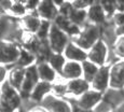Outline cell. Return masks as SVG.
<instances>
[{
    "mask_svg": "<svg viewBox=\"0 0 124 112\" xmlns=\"http://www.w3.org/2000/svg\"><path fill=\"white\" fill-rule=\"evenodd\" d=\"M101 36V26L87 24L84 26L83 30L78 37H76L75 43L82 50H90L94 46V44L99 40Z\"/></svg>",
    "mask_w": 124,
    "mask_h": 112,
    "instance_id": "6da1fadb",
    "label": "cell"
},
{
    "mask_svg": "<svg viewBox=\"0 0 124 112\" xmlns=\"http://www.w3.org/2000/svg\"><path fill=\"white\" fill-rule=\"evenodd\" d=\"M2 96L0 101V112H14L21 105V97L16 90L12 87L9 82L2 86Z\"/></svg>",
    "mask_w": 124,
    "mask_h": 112,
    "instance_id": "7a4b0ae2",
    "label": "cell"
},
{
    "mask_svg": "<svg viewBox=\"0 0 124 112\" xmlns=\"http://www.w3.org/2000/svg\"><path fill=\"white\" fill-rule=\"evenodd\" d=\"M21 38V29L17 23L9 16H0V41Z\"/></svg>",
    "mask_w": 124,
    "mask_h": 112,
    "instance_id": "3957f363",
    "label": "cell"
},
{
    "mask_svg": "<svg viewBox=\"0 0 124 112\" xmlns=\"http://www.w3.org/2000/svg\"><path fill=\"white\" fill-rule=\"evenodd\" d=\"M108 45L102 40H98L87 53V60L92 61L98 67H102L108 61Z\"/></svg>",
    "mask_w": 124,
    "mask_h": 112,
    "instance_id": "277c9868",
    "label": "cell"
},
{
    "mask_svg": "<svg viewBox=\"0 0 124 112\" xmlns=\"http://www.w3.org/2000/svg\"><path fill=\"white\" fill-rule=\"evenodd\" d=\"M49 41L50 47L57 54H61L63 51H65L66 46L68 45L67 35L56 26L51 27L49 34Z\"/></svg>",
    "mask_w": 124,
    "mask_h": 112,
    "instance_id": "5b68a950",
    "label": "cell"
},
{
    "mask_svg": "<svg viewBox=\"0 0 124 112\" xmlns=\"http://www.w3.org/2000/svg\"><path fill=\"white\" fill-rule=\"evenodd\" d=\"M20 52L15 44L7 41H0V64L8 65V64L17 63Z\"/></svg>",
    "mask_w": 124,
    "mask_h": 112,
    "instance_id": "8992f818",
    "label": "cell"
},
{
    "mask_svg": "<svg viewBox=\"0 0 124 112\" xmlns=\"http://www.w3.org/2000/svg\"><path fill=\"white\" fill-rule=\"evenodd\" d=\"M91 83L94 90H97L99 93L106 92L110 84V67L106 65L99 67L98 72L96 73L95 78Z\"/></svg>",
    "mask_w": 124,
    "mask_h": 112,
    "instance_id": "52a82bcc",
    "label": "cell"
},
{
    "mask_svg": "<svg viewBox=\"0 0 124 112\" xmlns=\"http://www.w3.org/2000/svg\"><path fill=\"white\" fill-rule=\"evenodd\" d=\"M110 89L124 90V60L116 61L110 67Z\"/></svg>",
    "mask_w": 124,
    "mask_h": 112,
    "instance_id": "ba28073f",
    "label": "cell"
},
{
    "mask_svg": "<svg viewBox=\"0 0 124 112\" xmlns=\"http://www.w3.org/2000/svg\"><path fill=\"white\" fill-rule=\"evenodd\" d=\"M101 99H102V93H99L94 90H90L83 95H81L76 105L82 109L92 110V109H94L96 107V105Z\"/></svg>",
    "mask_w": 124,
    "mask_h": 112,
    "instance_id": "9c48e42d",
    "label": "cell"
},
{
    "mask_svg": "<svg viewBox=\"0 0 124 112\" xmlns=\"http://www.w3.org/2000/svg\"><path fill=\"white\" fill-rule=\"evenodd\" d=\"M42 106L49 112H72V108L66 100H62L54 96H45Z\"/></svg>",
    "mask_w": 124,
    "mask_h": 112,
    "instance_id": "30bf717a",
    "label": "cell"
},
{
    "mask_svg": "<svg viewBox=\"0 0 124 112\" xmlns=\"http://www.w3.org/2000/svg\"><path fill=\"white\" fill-rule=\"evenodd\" d=\"M38 71L37 67L35 66H30L26 69L25 71V78H24L23 84L21 86V92L23 95H30L31 94V90L35 89V86L38 84Z\"/></svg>",
    "mask_w": 124,
    "mask_h": 112,
    "instance_id": "8fae6325",
    "label": "cell"
},
{
    "mask_svg": "<svg viewBox=\"0 0 124 112\" xmlns=\"http://www.w3.org/2000/svg\"><path fill=\"white\" fill-rule=\"evenodd\" d=\"M87 20L93 25H104L107 20V16L104 12L101 2H94L92 6L87 9Z\"/></svg>",
    "mask_w": 124,
    "mask_h": 112,
    "instance_id": "7c38bea8",
    "label": "cell"
},
{
    "mask_svg": "<svg viewBox=\"0 0 124 112\" xmlns=\"http://www.w3.org/2000/svg\"><path fill=\"white\" fill-rule=\"evenodd\" d=\"M102 100L107 101L116 110L119 106L124 104V90L108 89L102 94Z\"/></svg>",
    "mask_w": 124,
    "mask_h": 112,
    "instance_id": "4fadbf2b",
    "label": "cell"
},
{
    "mask_svg": "<svg viewBox=\"0 0 124 112\" xmlns=\"http://www.w3.org/2000/svg\"><path fill=\"white\" fill-rule=\"evenodd\" d=\"M65 56L68 59H70L71 61H85L87 58V53L82 50L81 47H79L76 43L71 42L68 43V45L65 49Z\"/></svg>",
    "mask_w": 124,
    "mask_h": 112,
    "instance_id": "5bb4252c",
    "label": "cell"
},
{
    "mask_svg": "<svg viewBox=\"0 0 124 112\" xmlns=\"http://www.w3.org/2000/svg\"><path fill=\"white\" fill-rule=\"evenodd\" d=\"M87 90H90V83L84 79L71 80L67 84V93L73 96H81Z\"/></svg>",
    "mask_w": 124,
    "mask_h": 112,
    "instance_id": "9a60e30c",
    "label": "cell"
},
{
    "mask_svg": "<svg viewBox=\"0 0 124 112\" xmlns=\"http://www.w3.org/2000/svg\"><path fill=\"white\" fill-rule=\"evenodd\" d=\"M62 75L65 79H70V80H76L80 79V77L83 75L82 72V65H80L77 61L69 60L65 63L64 68L62 70Z\"/></svg>",
    "mask_w": 124,
    "mask_h": 112,
    "instance_id": "2e32d148",
    "label": "cell"
},
{
    "mask_svg": "<svg viewBox=\"0 0 124 112\" xmlns=\"http://www.w3.org/2000/svg\"><path fill=\"white\" fill-rule=\"evenodd\" d=\"M38 14L45 21L55 20L57 16V8L53 1H41L38 6Z\"/></svg>",
    "mask_w": 124,
    "mask_h": 112,
    "instance_id": "e0dca14e",
    "label": "cell"
},
{
    "mask_svg": "<svg viewBox=\"0 0 124 112\" xmlns=\"http://www.w3.org/2000/svg\"><path fill=\"white\" fill-rule=\"evenodd\" d=\"M25 69L22 67L16 66L15 68H13L9 73V84L14 89H21L23 84L24 78H25Z\"/></svg>",
    "mask_w": 124,
    "mask_h": 112,
    "instance_id": "ac0fdd59",
    "label": "cell"
},
{
    "mask_svg": "<svg viewBox=\"0 0 124 112\" xmlns=\"http://www.w3.org/2000/svg\"><path fill=\"white\" fill-rule=\"evenodd\" d=\"M37 71H38V75L41 79L43 82H52L55 80L56 78V73L55 70L46 63H40L37 66Z\"/></svg>",
    "mask_w": 124,
    "mask_h": 112,
    "instance_id": "d6986e66",
    "label": "cell"
},
{
    "mask_svg": "<svg viewBox=\"0 0 124 112\" xmlns=\"http://www.w3.org/2000/svg\"><path fill=\"white\" fill-rule=\"evenodd\" d=\"M52 90V86L49 82H39L32 90L31 94H30V100L32 101H40L42 98Z\"/></svg>",
    "mask_w": 124,
    "mask_h": 112,
    "instance_id": "ffe728a7",
    "label": "cell"
},
{
    "mask_svg": "<svg viewBox=\"0 0 124 112\" xmlns=\"http://www.w3.org/2000/svg\"><path fill=\"white\" fill-rule=\"evenodd\" d=\"M99 67L95 64H93L92 61L90 60H85L82 63V72H83V77H84V80H86L87 82H92L93 79L95 78L96 73L98 72Z\"/></svg>",
    "mask_w": 124,
    "mask_h": 112,
    "instance_id": "44dd1931",
    "label": "cell"
},
{
    "mask_svg": "<svg viewBox=\"0 0 124 112\" xmlns=\"http://www.w3.org/2000/svg\"><path fill=\"white\" fill-rule=\"evenodd\" d=\"M68 18L72 24L79 26V27H82L85 24V21L87 20V13L85 10H76L72 8V10L70 11L68 15Z\"/></svg>",
    "mask_w": 124,
    "mask_h": 112,
    "instance_id": "7402d4cb",
    "label": "cell"
},
{
    "mask_svg": "<svg viewBox=\"0 0 124 112\" xmlns=\"http://www.w3.org/2000/svg\"><path fill=\"white\" fill-rule=\"evenodd\" d=\"M23 24L24 27L30 32H37L38 29L40 27V24L41 21L39 20L38 16L34 15V14H29V15H26L23 18Z\"/></svg>",
    "mask_w": 124,
    "mask_h": 112,
    "instance_id": "603a6c76",
    "label": "cell"
},
{
    "mask_svg": "<svg viewBox=\"0 0 124 112\" xmlns=\"http://www.w3.org/2000/svg\"><path fill=\"white\" fill-rule=\"evenodd\" d=\"M35 60V55L27 50H22L20 52V57L17 60V66L18 67H25V66H30Z\"/></svg>",
    "mask_w": 124,
    "mask_h": 112,
    "instance_id": "cb8c5ba5",
    "label": "cell"
},
{
    "mask_svg": "<svg viewBox=\"0 0 124 112\" xmlns=\"http://www.w3.org/2000/svg\"><path fill=\"white\" fill-rule=\"evenodd\" d=\"M50 60V66L54 69L55 71H58V72H62L64 68V65H65V58L63 57V55L61 54H52L49 58Z\"/></svg>",
    "mask_w": 124,
    "mask_h": 112,
    "instance_id": "d4e9b609",
    "label": "cell"
},
{
    "mask_svg": "<svg viewBox=\"0 0 124 112\" xmlns=\"http://www.w3.org/2000/svg\"><path fill=\"white\" fill-rule=\"evenodd\" d=\"M50 30H51V24H50L49 21H41V24H40V27L37 31V36L38 39L41 40V41H44L46 39V37L50 34Z\"/></svg>",
    "mask_w": 124,
    "mask_h": 112,
    "instance_id": "484cf974",
    "label": "cell"
},
{
    "mask_svg": "<svg viewBox=\"0 0 124 112\" xmlns=\"http://www.w3.org/2000/svg\"><path fill=\"white\" fill-rule=\"evenodd\" d=\"M107 17H111L116 13V1H99Z\"/></svg>",
    "mask_w": 124,
    "mask_h": 112,
    "instance_id": "4316f807",
    "label": "cell"
},
{
    "mask_svg": "<svg viewBox=\"0 0 124 112\" xmlns=\"http://www.w3.org/2000/svg\"><path fill=\"white\" fill-rule=\"evenodd\" d=\"M9 12H11L14 15H24L26 12V7H25V4H23V2L14 1V2H12Z\"/></svg>",
    "mask_w": 124,
    "mask_h": 112,
    "instance_id": "83f0119b",
    "label": "cell"
},
{
    "mask_svg": "<svg viewBox=\"0 0 124 112\" xmlns=\"http://www.w3.org/2000/svg\"><path fill=\"white\" fill-rule=\"evenodd\" d=\"M113 52L116 56L124 58V37H119V39L116 41Z\"/></svg>",
    "mask_w": 124,
    "mask_h": 112,
    "instance_id": "f1b7e54d",
    "label": "cell"
},
{
    "mask_svg": "<svg viewBox=\"0 0 124 112\" xmlns=\"http://www.w3.org/2000/svg\"><path fill=\"white\" fill-rule=\"evenodd\" d=\"M113 111H114V109L112 107L107 101L102 100V99L96 105V107L93 109V112H113Z\"/></svg>",
    "mask_w": 124,
    "mask_h": 112,
    "instance_id": "f546056e",
    "label": "cell"
},
{
    "mask_svg": "<svg viewBox=\"0 0 124 112\" xmlns=\"http://www.w3.org/2000/svg\"><path fill=\"white\" fill-rule=\"evenodd\" d=\"M52 90H53L54 94L58 95V96H62V95L67 93V84L62 83V82H57L56 84H54L53 86H52Z\"/></svg>",
    "mask_w": 124,
    "mask_h": 112,
    "instance_id": "4dcf8cb0",
    "label": "cell"
},
{
    "mask_svg": "<svg viewBox=\"0 0 124 112\" xmlns=\"http://www.w3.org/2000/svg\"><path fill=\"white\" fill-rule=\"evenodd\" d=\"M112 24L116 27H121L124 25V12H116L112 16Z\"/></svg>",
    "mask_w": 124,
    "mask_h": 112,
    "instance_id": "1f68e13d",
    "label": "cell"
},
{
    "mask_svg": "<svg viewBox=\"0 0 124 112\" xmlns=\"http://www.w3.org/2000/svg\"><path fill=\"white\" fill-rule=\"evenodd\" d=\"M7 73H8V71H7V68L4 67V66L0 65V83H2L4 80H6Z\"/></svg>",
    "mask_w": 124,
    "mask_h": 112,
    "instance_id": "d6a6232c",
    "label": "cell"
},
{
    "mask_svg": "<svg viewBox=\"0 0 124 112\" xmlns=\"http://www.w3.org/2000/svg\"><path fill=\"white\" fill-rule=\"evenodd\" d=\"M12 1H0V8L3 11H9L11 8Z\"/></svg>",
    "mask_w": 124,
    "mask_h": 112,
    "instance_id": "836d02e7",
    "label": "cell"
},
{
    "mask_svg": "<svg viewBox=\"0 0 124 112\" xmlns=\"http://www.w3.org/2000/svg\"><path fill=\"white\" fill-rule=\"evenodd\" d=\"M27 4H25V7L27 9H31V10H34V9L37 8L38 9V6H39L40 1H27L26 2Z\"/></svg>",
    "mask_w": 124,
    "mask_h": 112,
    "instance_id": "e575fe53",
    "label": "cell"
},
{
    "mask_svg": "<svg viewBox=\"0 0 124 112\" xmlns=\"http://www.w3.org/2000/svg\"><path fill=\"white\" fill-rule=\"evenodd\" d=\"M116 34L118 37H124V25L116 28Z\"/></svg>",
    "mask_w": 124,
    "mask_h": 112,
    "instance_id": "d590c367",
    "label": "cell"
},
{
    "mask_svg": "<svg viewBox=\"0 0 124 112\" xmlns=\"http://www.w3.org/2000/svg\"><path fill=\"white\" fill-rule=\"evenodd\" d=\"M72 112H93V110H86V109H82L80 107H78L76 105L75 107L72 108Z\"/></svg>",
    "mask_w": 124,
    "mask_h": 112,
    "instance_id": "8d00e7d4",
    "label": "cell"
},
{
    "mask_svg": "<svg viewBox=\"0 0 124 112\" xmlns=\"http://www.w3.org/2000/svg\"><path fill=\"white\" fill-rule=\"evenodd\" d=\"M114 112H124V104H122L121 106H119L118 108L114 110Z\"/></svg>",
    "mask_w": 124,
    "mask_h": 112,
    "instance_id": "74e56055",
    "label": "cell"
},
{
    "mask_svg": "<svg viewBox=\"0 0 124 112\" xmlns=\"http://www.w3.org/2000/svg\"><path fill=\"white\" fill-rule=\"evenodd\" d=\"M30 112H46V111L43 110V109H40V108H34V109H31Z\"/></svg>",
    "mask_w": 124,
    "mask_h": 112,
    "instance_id": "f35d334b",
    "label": "cell"
},
{
    "mask_svg": "<svg viewBox=\"0 0 124 112\" xmlns=\"http://www.w3.org/2000/svg\"><path fill=\"white\" fill-rule=\"evenodd\" d=\"M1 96H2V90L0 89V101H1Z\"/></svg>",
    "mask_w": 124,
    "mask_h": 112,
    "instance_id": "ab89813d",
    "label": "cell"
},
{
    "mask_svg": "<svg viewBox=\"0 0 124 112\" xmlns=\"http://www.w3.org/2000/svg\"><path fill=\"white\" fill-rule=\"evenodd\" d=\"M17 112H25V111H24V110H18Z\"/></svg>",
    "mask_w": 124,
    "mask_h": 112,
    "instance_id": "60d3db41",
    "label": "cell"
}]
</instances>
